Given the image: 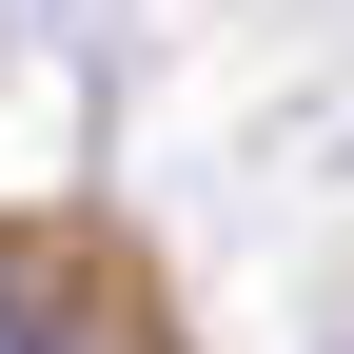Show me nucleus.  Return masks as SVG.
I'll return each instance as SVG.
<instances>
[{
  "label": "nucleus",
  "instance_id": "f257e3e1",
  "mask_svg": "<svg viewBox=\"0 0 354 354\" xmlns=\"http://www.w3.org/2000/svg\"><path fill=\"white\" fill-rule=\"evenodd\" d=\"M0 354H99L79 315H39V295H0Z\"/></svg>",
  "mask_w": 354,
  "mask_h": 354
}]
</instances>
